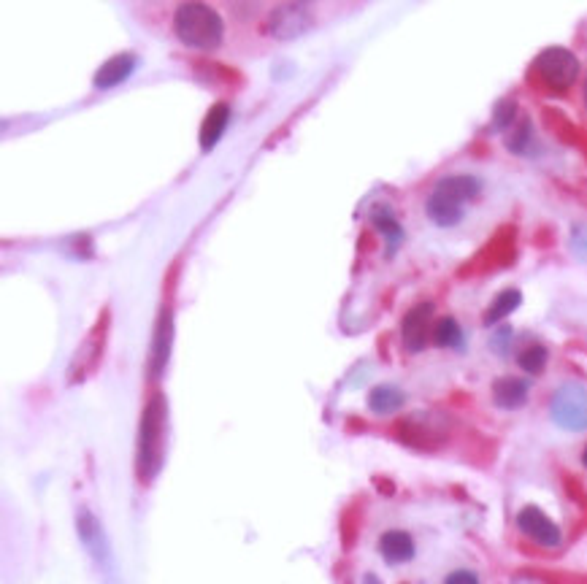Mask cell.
Segmentation results:
<instances>
[{"mask_svg":"<svg viewBox=\"0 0 587 584\" xmlns=\"http://www.w3.org/2000/svg\"><path fill=\"white\" fill-rule=\"evenodd\" d=\"M138 57L133 52H120V55L109 57L106 63L95 71V79L92 84L98 87V90H111V87H117L128 79L130 73L136 71Z\"/></svg>","mask_w":587,"mask_h":584,"instance_id":"obj_11","label":"cell"},{"mask_svg":"<svg viewBox=\"0 0 587 584\" xmlns=\"http://www.w3.org/2000/svg\"><path fill=\"white\" fill-rule=\"evenodd\" d=\"M433 344L439 349H455V352H463L466 349V333L460 328V322L455 317H441L436 325H433Z\"/></svg>","mask_w":587,"mask_h":584,"instance_id":"obj_20","label":"cell"},{"mask_svg":"<svg viewBox=\"0 0 587 584\" xmlns=\"http://www.w3.org/2000/svg\"><path fill=\"white\" fill-rule=\"evenodd\" d=\"M514 122H517V103L514 101H498L496 109H493V119H490V128L496 133H504V130H512Z\"/></svg>","mask_w":587,"mask_h":584,"instance_id":"obj_23","label":"cell"},{"mask_svg":"<svg viewBox=\"0 0 587 584\" xmlns=\"http://www.w3.org/2000/svg\"><path fill=\"white\" fill-rule=\"evenodd\" d=\"M379 552L390 566H404L417 555V544H414L412 533L406 530H387L379 536Z\"/></svg>","mask_w":587,"mask_h":584,"instance_id":"obj_13","label":"cell"},{"mask_svg":"<svg viewBox=\"0 0 587 584\" xmlns=\"http://www.w3.org/2000/svg\"><path fill=\"white\" fill-rule=\"evenodd\" d=\"M582 466L587 468V444H585V452H582Z\"/></svg>","mask_w":587,"mask_h":584,"instance_id":"obj_28","label":"cell"},{"mask_svg":"<svg viewBox=\"0 0 587 584\" xmlns=\"http://www.w3.org/2000/svg\"><path fill=\"white\" fill-rule=\"evenodd\" d=\"M531 144H533V125H531V119L523 117L512 130H509V136H506V149H509L512 155H528Z\"/></svg>","mask_w":587,"mask_h":584,"instance_id":"obj_22","label":"cell"},{"mask_svg":"<svg viewBox=\"0 0 587 584\" xmlns=\"http://www.w3.org/2000/svg\"><path fill=\"white\" fill-rule=\"evenodd\" d=\"M174 33L193 49H217L225 38V22L206 3H182L174 11Z\"/></svg>","mask_w":587,"mask_h":584,"instance_id":"obj_2","label":"cell"},{"mask_svg":"<svg viewBox=\"0 0 587 584\" xmlns=\"http://www.w3.org/2000/svg\"><path fill=\"white\" fill-rule=\"evenodd\" d=\"M523 306V292L517 287H509V290H501L490 303V309L485 311V325L487 328H498L506 317H512L514 311Z\"/></svg>","mask_w":587,"mask_h":584,"instance_id":"obj_18","label":"cell"},{"mask_svg":"<svg viewBox=\"0 0 587 584\" xmlns=\"http://www.w3.org/2000/svg\"><path fill=\"white\" fill-rule=\"evenodd\" d=\"M433 303L420 301L414 303L412 309L406 311L404 320H401V341H404V349L409 355H420L422 349L428 347L433 330Z\"/></svg>","mask_w":587,"mask_h":584,"instance_id":"obj_6","label":"cell"},{"mask_svg":"<svg viewBox=\"0 0 587 584\" xmlns=\"http://www.w3.org/2000/svg\"><path fill=\"white\" fill-rule=\"evenodd\" d=\"M547 363H550V349L544 347V344H539V341H536V344H528V347H523L517 352V365L523 368L525 374L542 376Z\"/></svg>","mask_w":587,"mask_h":584,"instance_id":"obj_21","label":"cell"},{"mask_svg":"<svg viewBox=\"0 0 587 584\" xmlns=\"http://www.w3.org/2000/svg\"><path fill=\"white\" fill-rule=\"evenodd\" d=\"M536 73L542 82L555 92H566L574 87L579 76V57L566 46H547L536 57Z\"/></svg>","mask_w":587,"mask_h":584,"instance_id":"obj_5","label":"cell"},{"mask_svg":"<svg viewBox=\"0 0 587 584\" xmlns=\"http://www.w3.org/2000/svg\"><path fill=\"white\" fill-rule=\"evenodd\" d=\"M76 533L82 541L84 552L90 555V560L98 568V574L106 584H120V574H117V560H114V549L111 541L103 530L101 520L92 514L90 509L76 511Z\"/></svg>","mask_w":587,"mask_h":584,"instance_id":"obj_3","label":"cell"},{"mask_svg":"<svg viewBox=\"0 0 587 584\" xmlns=\"http://www.w3.org/2000/svg\"><path fill=\"white\" fill-rule=\"evenodd\" d=\"M425 214L431 219L433 225L439 228H455L463 222V214H466V206H460L458 201L447 198L444 192L433 190L425 201Z\"/></svg>","mask_w":587,"mask_h":584,"instance_id":"obj_14","label":"cell"},{"mask_svg":"<svg viewBox=\"0 0 587 584\" xmlns=\"http://www.w3.org/2000/svg\"><path fill=\"white\" fill-rule=\"evenodd\" d=\"M569 247H571V252H574V257H577V260L587 263V225H585V222H577V225L571 228Z\"/></svg>","mask_w":587,"mask_h":584,"instance_id":"obj_25","label":"cell"},{"mask_svg":"<svg viewBox=\"0 0 587 584\" xmlns=\"http://www.w3.org/2000/svg\"><path fill=\"white\" fill-rule=\"evenodd\" d=\"M444 584H482V582H479L477 571H471V568H458V571H452V574L444 576Z\"/></svg>","mask_w":587,"mask_h":584,"instance_id":"obj_26","label":"cell"},{"mask_svg":"<svg viewBox=\"0 0 587 584\" xmlns=\"http://www.w3.org/2000/svg\"><path fill=\"white\" fill-rule=\"evenodd\" d=\"M406 393L395 384H377L371 393H368V409L379 414V417H390L395 411L404 409Z\"/></svg>","mask_w":587,"mask_h":584,"instance_id":"obj_17","label":"cell"},{"mask_svg":"<svg viewBox=\"0 0 587 584\" xmlns=\"http://www.w3.org/2000/svg\"><path fill=\"white\" fill-rule=\"evenodd\" d=\"M314 25V17L309 6L303 3H282L271 11L268 17V33L274 38H295L306 33Z\"/></svg>","mask_w":587,"mask_h":584,"instance_id":"obj_8","label":"cell"},{"mask_svg":"<svg viewBox=\"0 0 587 584\" xmlns=\"http://www.w3.org/2000/svg\"><path fill=\"white\" fill-rule=\"evenodd\" d=\"M550 417L566 433L587 430V387L582 382H563L550 398Z\"/></svg>","mask_w":587,"mask_h":584,"instance_id":"obj_4","label":"cell"},{"mask_svg":"<svg viewBox=\"0 0 587 584\" xmlns=\"http://www.w3.org/2000/svg\"><path fill=\"white\" fill-rule=\"evenodd\" d=\"M585 109H587V82H585Z\"/></svg>","mask_w":587,"mask_h":584,"instance_id":"obj_29","label":"cell"},{"mask_svg":"<svg viewBox=\"0 0 587 584\" xmlns=\"http://www.w3.org/2000/svg\"><path fill=\"white\" fill-rule=\"evenodd\" d=\"M512 341H514V330L512 325H498L490 336V352H496L498 357H506L512 352Z\"/></svg>","mask_w":587,"mask_h":584,"instance_id":"obj_24","label":"cell"},{"mask_svg":"<svg viewBox=\"0 0 587 584\" xmlns=\"http://www.w3.org/2000/svg\"><path fill=\"white\" fill-rule=\"evenodd\" d=\"M228 119H230V106L228 103H214L209 109V114L203 117L201 125V149L203 152H209L211 146L217 144L228 128Z\"/></svg>","mask_w":587,"mask_h":584,"instance_id":"obj_19","label":"cell"},{"mask_svg":"<svg viewBox=\"0 0 587 584\" xmlns=\"http://www.w3.org/2000/svg\"><path fill=\"white\" fill-rule=\"evenodd\" d=\"M531 395V382L528 379H520V376H501L493 382V403L498 409L514 411L525 406Z\"/></svg>","mask_w":587,"mask_h":584,"instance_id":"obj_12","label":"cell"},{"mask_svg":"<svg viewBox=\"0 0 587 584\" xmlns=\"http://www.w3.org/2000/svg\"><path fill=\"white\" fill-rule=\"evenodd\" d=\"M433 190L444 192L447 198L458 201L460 206H466V203H471L474 198H479V192H482V179L474 174H450L444 176V179H439Z\"/></svg>","mask_w":587,"mask_h":584,"instance_id":"obj_15","label":"cell"},{"mask_svg":"<svg viewBox=\"0 0 587 584\" xmlns=\"http://www.w3.org/2000/svg\"><path fill=\"white\" fill-rule=\"evenodd\" d=\"M103 338H106V325L98 322V328L84 338V344L79 347V352H76L74 363H71V374H68V382H82V379H87V376L95 371V365L101 363L103 357Z\"/></svg>","mask_w":587,"mask_h":584,"instance_id":"obj_10","label":"cell"},{"mask_svg":"<svg viewBox=\"0 0 587 584\" xmlns=\"http://www.w3.org/2000/svg\"><path fill=\"white\" fill-rule=\"evenodd\" d=\"M363 584H382V579L377 574H366L363 576Z\"/></svg>","mask_w":587,"mask_h":584,"instance_id":"obj_27","label":"cell"},{"mask_svg":"<svg viewBox=\"0 0 587 584\" xmlns=\"http://www.w3.org/2000/svg\"><path fill=\"white\" fill-rule=\"evenodd\" d=\"M166 398L155 393L144 406L138 425V476L141 482H155L166 460Z\"/></svg>","mask_w":587,"mask_h":584,"instance_id":"obj_1","label":"cell"},{"mask_svg":"<svg viewBox=\"0 0 587 584\" xmlns=\"http://www.w3.org/2000/svg\"><path fill=\"white\" fill-rule=\"evenodd\" d=\"M517 528L533 544H539L544 549H558L560 541H563V533H560L558 525L539 506H523V509L517 511Z\"/></svg>","mask_w":587,"mask_h":584,"instance_id":"obj_7","label":"cell"},{"mask_svg":"<svg viewBox=\"0 0 587 584\" xmlns=\"http://www.w3.org/2000/svg\"><path fill=\"white\" fill-rule=\"evenodd\" d=\"M371 222H374V228L382 233V238L387 241V255H395V249L404 244V228H401V222H398V217L393 214V209L390 206H374L371 209Z\"/></svg>","mask_w":587,"mask_h":584,"instance_id":"obj_16","label":"cell"},{"mask_svg":"<svg viewBox=\"0 0 587 584\" xmlns=\"http://www.w3.org/2000/svg\"><path fill=\"white\" fill-rule=\"evenodd\" d=\"M171 344H174V311L163 309L157 320L155 336H152V349H149V376L160 379L166 374L168 360H171Z\"/></svg>","mask_w":587,"mask_h":584,"instance_id":"obj_9","label":"cell"}]
</instances>
